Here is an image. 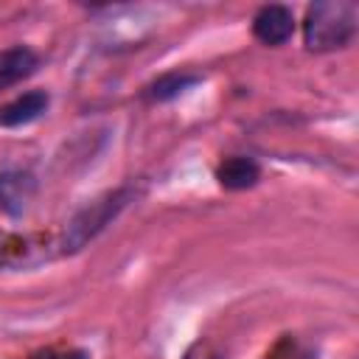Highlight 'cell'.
I'll return each mask as SVG.
<instances>
[{
	"label": "cell",
	"instance_id": "cell-1",
	"mask_svg": "<svg viewBox=\"0 0 359 359\" xmlns=\"http://www.w3.org/2000/svg\"><path fill=\"white\" fill-rule=\"evenodd\" d=\"M359 22V8L351 0H323L309 6L306 22H303V42L309 50L325 53L345 48Z\"/></svg>",
	"mask_w": 359,
	"mask_h": 359
},
{
	"label": "cell",
	"instance_id": "cell-2",
	"mask_svg": "<svg viewBox=\"0 0 359 359\" xmlns=\"http://www.w3.org/2000/svg\"><path fill=\"white\" fill-rule=\"evenodd\" d=\"M135 199V188L123 185L115 188L98 199H93L87 208H81L65 227V238H62V250L65 252H79L81 247H87L109 222L118 219V213Z\"/></svg>",
	"mask_w": 359,
	"mask_h": 359
},
{
	"label": "cell",
	"instance_id": "cell-3",
	"mask_svg": "<svg viewBox=\"0 0 359 359\" xmlns=\"http://www.w3.org/2000/svg\"><path fill=\"white\" fill-rule=\"evenodd\" d=\"M294 31V17L286 6H261L252 17V34L264 45H283Z\"/></svg>",
	"mask_w": 359,
	"mask_h": 359
},
{
	"label": "cell",
	"instance_id": "cell-4",
	"mask_svg": "<svg viewBox=\"0 0 359 359\" xmlns=\"http://www.w3.org/2000/svg\"><path fill=\"white\" fill-rule=\"evenodd\" d=\"M39 59L31 48L25 45H14V48H3L0 50V90H8L14 84H20L22 79H28L36 70Z\"/></svg>",
	"mask_w": 359,
	"mask_h": 359
},
{
	"label": "cell",
	"instance_id": "cell-5",
	"mask_svg": "<svg viewBox=\"0 0 359 359\" xmlns=\"http://www.w3.org/2000/svg\"><path fill=\"white\" fill-rule=\"evenodd\" d=\"M45 109H48V93H42V90L22 93L14 101H8V104L0 107V126H22V123H31Z\"/></svg>",
	"mask_w": 359,
	"mask_h": 359
},
{
	"label": "cell",
	"instance_id": "cell-6",
	"mask_svg": "<svg viewBox=\"0 0 359 359\" xmlns=\"http://www.w3.org/2000/svg\"><path fill=\"white\" fill-rule=\"evenodd\" d=\"M261 177V165L252 160V157H227L219 168H216V180L222 188L227 191H244V188H252Z\"/></svg>",
	"mask_w": 359,
	"mask_h": 359
},
{
	"label": "cell",
	"instance_id": "cell-7",
	"mask_svg": "<svg viewBox=\"0 0 359 359\" xmlns=\"http://www.w3.org/2000/svg\"><path fill=\"white\" fill-rule=\"evenodd\" d=\"M34 194V177L28 171H3L0 174V210L17 213L28 205Z\"/></svg>",
	"mask_w": 359,
	"mask_h": 359
},
{
	"label": "cell",
	"instance_id": "cell-8",
	"mask_svg": "<svg viewBox=\"0 0 359 359\" xmlns=\"http://www.w3.org/2000/svg\"><path fill=\"white\" fill-rule=\"evenodd\" d=\"M196 81H199V76H194V73H165V76H160L157 81L149 84L146 95L151 101H168V98L180 95L185 87H191Z\"/></svg>",
	"mask_w": 359,
	"mask_h": 359
},
{
	"label": "cell",
	"instance_id": "cell-9",
	"mask_svg": "<svg viewBox=\"0 0 359 359\" xmlns=\"http://www.w3.org/2000/svg\"><path fill=\"white\" fill-rule=\"evenodd\" d=\"M34 359H90L87 351H45Z\"/></svg>",
	"mask_w": 359,
	"mask_h": 359
},
{
	"label": "cell",
	"instance_id": "cell-10",
	"mask_svg": "<svg viewBox=\"0 0 359 359\" xmlns=\"http://www.w3.org/2000/svg\"><path fill=\"white\" fill-rule=\"evenodd\" d=\"M185 359H222V353H216L210 345H194L188 353H185Z\"/></svg>",
	"mask_w": 359,
	"mask_h": 359
}]
</instances>
